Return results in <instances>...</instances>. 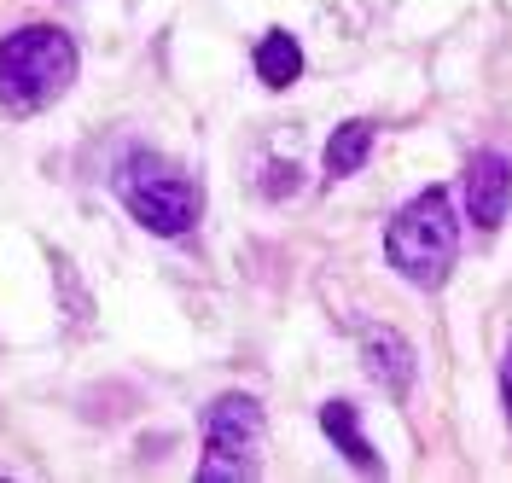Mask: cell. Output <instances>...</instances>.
<instances>
[{"label":"cell","mask_w":512,"mask_h":483,"mask_svg":"<svg viewBox=\"0 0 512 483\" xmlns=\"http://www.w3.org/2000/svg\"><path fill=\"white\" fill-rule=\"evenodd\" d=\"M82 53L59 24H24L0 41V111L6 117H41L47 105L70 94Z\"/></svg>","instance_id":"obj_1"},{"label":"cell","mask_w":512,"mask_h":483,"mask_svg":"<svg viewBox=\"0 0 512 483\" xmlns=\"http://www.w3.org/2000/svg\"><path fill=\"white\" fill-rule=\"evenodd\" d=\"M454 257H460V216H454L448 187L414 193L396 216H390V227H384V262L419 291L448 286Z\"/></svg>","instance_id":"obj_2"},{"label":"cell","mask_w":512,"mask_h":483,"mask_svg":"<svg viewBox=\"0 0 512 483\" xmlns=\"http://www.w3.org/2000/svg\"><path fill=\"white\" fill-rule=\"evenodd\" d=\"M117 198H123L128 216L158 239H181L204 216V187L181 163H169L163 152H146V146H134L117 163Z\"/></svg>","instance_id":"obj_3"},{"label":"cell","mask_w":512,"mask_h":483,"mask_svg":"<svg viewBox=\"0 0 512 483\" xmlns=\"http://www.w3.org/2000/svg\"><path fill=\"white\" fill-rule=\"evenodd\" d=\"M256 443H262V408L245 390H227L204 408V460H198V483H251Z\"/></svg>","instance_id":"obj_4"},{"label":"cell","mask_w":512,"mask_h":483,"mask_svg":"<svg viewBox=\"0 0 512 483\" xmlns=\"http://www.w3.org/2000/svg\"><path fill=\"white\" fill-rule=\"evenodd\" d=\"M507 210H512V152L507 146H489V152H478L466 163V216L483 233H495L507 222Z\"/></svg>","instance_id":"obj_5"},{"label":"cell","mask_w":512,"mask_h":483,"mask_svg":"<svg viewBox=\"0 0 512 483\" xmlns=\"http://www.w3.org/2000/svg\"><path fill=\"white\" fill-rule=\"evenodd\" d=\"M355 344H361V367L367 379L390 396H408L414 390V344L384 321H361L355 326Z\"/></svg>","instance_id":"obj_6"},{"label":"cell","mask_w":512,"mask_h":483,"mask_svg":"<svg viewBox=\"0 0 512 483\" xmlns=\"http://www.w3.org/2000/svg\"><path fill=\"white\" fill-rule=\"evenodd\" d=\"M320 431L332 437V449L344 454L350 466H361L367 478H384V460H379V449L367 443V431H361V408H355V402H344V396L326 402V408H320Z\"/></svg>","instance_id":"obj_7"},{"label":"cell","mask_w":512,"mask_h":483,"mask_svg":"<svg viewBox=\"0 0 512 483\" xmlns=\"http://www.w3.org/2000/svg\"><path fill=\"white\" fill-rule=\"evenodd\" d=\"M303 76V47H297V35L291 30H268L262 41H256V82L262 88H291Z\"/></svg>","instance_id":"obj_8"},{"label":"cell","mask_w":512,"mask_h":483,"mask_svg":"<svg viewBox=\"0 0 512 483\" xmlns=\"http://www.w3.org/2000/svg\"><path fill=\"white\" fill-rule=\"evenodd\" d=\"M367 158H373V123H344V129H332V140H326V175H332V181L361 175Z\"/></svg>","instance_id":"obj_9"},{"label":"cell","mask_w":512,"mask_h":483,"mask_svg":"<svg viewBox=\"0 0 512 483\" xmlns=\"http://www.w3.org/2000/svg\"><path fill=\"white\" fill-rule=\"evenodd\" d=\"M501 402H507V425H512V344H507V361H501Z\"/></svg>","instance_id":"obj_10"}]
</instances>
